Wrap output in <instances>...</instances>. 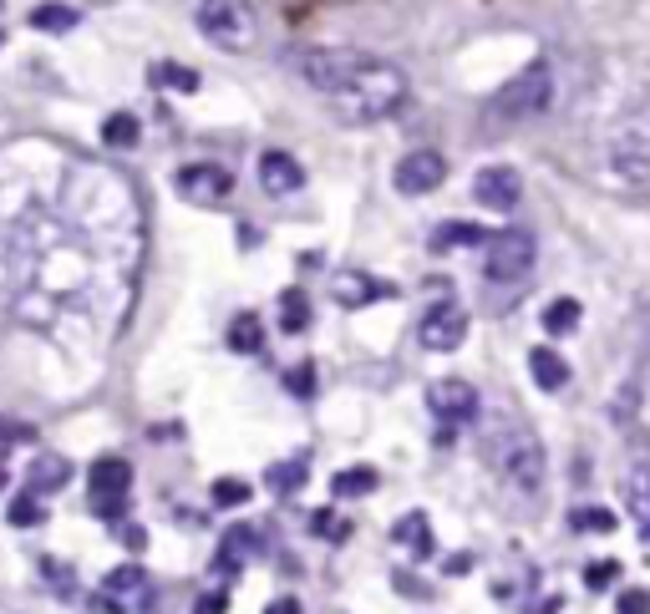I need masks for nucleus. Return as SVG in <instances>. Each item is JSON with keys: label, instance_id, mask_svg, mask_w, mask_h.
Masks as SVG:
<instances>
[{"label": "nucleus", "instance_id": "obj_1", "mask_svg": "<svg viewBox=\"0 0 650 614\" xmlns=\"http://www.w3.org/2000/svg\"><path fill=\"white\" fill-rule=\"evenodd\" d=\"M326 102L341 112V122H356V128L382 122L407 102V72L392 66V62H382V56H361L356 52L351 72L335 81V92H326Z\"/></svg>", "mask_w": 650, "mask_h": 614}, {"label": "nucleus", "instance_id": "obj_2", "mask_svg": "<svg viewBox=\"0 0 650 614\" xmlns=\"http://www.w3.org/2000/svg\"><path fill=\"white\" fill-rule=\"evenodd\" d=\"M483 458H488V468L498 472L508 487H518V493H539V487H544V472H549L544 442H539L529 427H518V421H504V427H493L488 437H483Z\"/></svg>", "mask_w": 650, "mask_h": 614}, {"label": "nucleus", "instance_id": "obj_3", "mask_svg": "<svg viewBox=\"0 0 650 614\" xmlns=\"http://www.w3.org/2000/svg\"><path fill=\"white\" fill-rule=\"evenodd\" d=\"M554 107V72L544 62L524 66L508 87H498L488 102V118L493 122H529V118H544Z\"/></svg>", "mask_w": 650, "mask_h": 614}, {"label": "nucleus", "instance_id": "obj_4", "mask_svg": "<svg viewBox=\"0 0 650 614\" xmlns=\"http://www.w3.org/2000/svg\"><path fill=\"white\" fill-rule=\"evenodd\" d=\"M194 26H199L203 41H213L219 52H250L254 36H260V21H254L250 0H199Z\"/></svg>", "mask_w": 650, "mask_h": 614}, {"label": "nucleus", "instance_id": "obj_5", "mask_svg": "<svg viewBox=\"0 0 650 614\" xmlns=\"http://www.w3.org/2000/svg\"><path fill=\"white\" fill-rule=\"evenodd\" d=\"M488 254H483V275L493 279V285H518V279L533 270V260H539V244H533V234H524V229H504V234H488Z\"/></svg>", "mask_w": 650, "mask_h": 614}, {"label": "nucleus", "instance_id": "obj_6", "mask_svg": "<svg viewBox=\"0 0 650 614\" xmlns=\"http://www.w3.org/2000/svg\"><path fill=\"white\" fill-rule=\"evenodd\" d=\"M153 600H158V589H153L147 569H137V563L112 569V574L102 579V589H97V610L102 614H147Z\"/></svg>", "mask_w": 650, "mask_h": 614}, {"label": "nucleus", "instance_id": "obj_7", "mask_svg": "<svg viewBox=\"0 0 650 614\" xmlns=\"http://www.w3.org/2000/svg\"><path fill=\"white\" fill-rule=\"evenodd\" d=\"M128 483H133V468L122 458H97L87 468V503H92L97 518L118 523L128 513Z\"/></svg>", "mask_w": 650, "mask_h": 614}, {"label": "nucleus", "instance_id": "obj_8", "mask_svg": "<svg viewBox=\"0 0 650 614\" xmlns=\"http://www.w3.org/2000/svg\"><path fill=\"white\" fill-rule=\"evenodd\" d=\"M173 188H178V198H188V204L213 209V204H224V198L234 194V173L219 168V163H188V168H178Z\"/></svg>", "mask_w": 650, "mask_h": 614}, {"label": "nucleus", "instance_id": "obj_9", "mask_svg": "<svg viewBox=\"0 0 650 614\" xmlns=\"http://www.w3.org/2000/svg\"><path fill=\"white\" fill-rule=\"evenodd\" d=\"M610 173L630 188H650V132L625 128L610 143Z\"/></svg>", "mask_w": 650, "mask_h": 614}, {"label": "nucleus", "instance_id": "obj_10", "mask_svg": "<svg viewBox=\"0 0 650 614\" xmlns=\"http://www.w3.org/2000/svg\"><path fill=\"white\" fill-rule=\"evenodd\" d=\"M427 406H432V417L448 421V427H463V421L478 417V392H473V381L463 376H442L427 386Z\"/></svg>", "mask_w": 650, "mask_h": 614}, {"label": "nucleus", "instance_id": "obj_11", "mask_svg": "<svg viewBox=\"0 0 650 614\" xmlns=\"http://www.w3.org/2000/svg\"><path fill=\"white\" fill-rule=\"evenodd\" d=\"M442 178H448V157L432 153V147L407 153L397 163V173H392L397 194H407V198H422V194H432V188H442Z\"/></svg>", "mask_w": 650, "mask_h": 614}, {"label": "nucleus", "instance_id": "obj_12", "mask_svg": "<svg viewBox=\"0 0 650 614\" xmlns=\"http://www.w3.org/2000/svg\"><path fill=\"white\" fill-rule=\"evenodd\" d=\"M417 336H422L427 351H458L467 340V310L458 300H442L432 305V310L422 315V326H417Z\"/></svg>", "mask_w": 650, "mask_h": 614}, {"label": "nucleus", "instance_id": "obj_13", "mask_svg": "<svg viewBox=\"0 0 650 614\" xmlns=\"http://www.w3.org/2000/svg\"><path fill=\"white\" fill-rule=\"evenodd\" d=\"M473 198L493 213H508V209H518V198H524V178H518V168H508V163H493V168H483L478 178H473Z\"/></svg>", "mask_w": 650, "mask_h": 614}, {"label": "nucleus", "instance_id": "obj_14", "mask_svg": "<svg viewBox=\"0 0 650 614\" xmlns=\"http://www.w3.org/2000/svg\"><path fill=\"white\" fill-rule=\"evenodd\" d=\"M392 295H397V289L386 285V279L361 275V270H341V275H331V300L345 305V310H366V305L392 300Z\"/></svg>", "mask_w": 650, "mask_h": 614}, {"label": "nucleus", "instance_id": "obj_15", "mask_svg": "<svg viewBox=\"0 0 650 614\" xmlns=\"http://www.w3.org/2000/svg\"><path fill=\"white\" fill-rule=\"evenodd\" d=\"M260 188H265L269 198H290V194H300V188H306V168H300L290 153L269 147V153L260 157Z\"/></svg>", "mask_w": 650, "mask_h": 614}, {"label": "nucleus", "instance_id": "obj_16", "mask_svg": "<svg viewBox=\"0 0 650 614\" xmlns=\"http://www.w3.org/2000/svg\"><path fill=\"white\" fill-rule=\"evenodd\" d=\"M529 376L539 392H564L570 386V361L559 351H549V346H533L529 351Z\"/></svg>", "mask_w": 650, "mask_h": 614}, {"label": "nucleus", "instance_id": "obj_17", "mask_svg": "<svg viewBox=\"0 0 650 614\" xmlns=\"http://www.w3.org/2000/svg\"><path fill=\"white\" fill-rule=\"evenodd\" d=\"M392 538H397L411 559H432V549H438V544H432V523H427V513H407V518H397Z\"/></svg>", "mask_w": 650, "mask_h": 614}, {"label": "nucleus", "instance_id": "obj_18", "mask_svg": "<svg viewBox=\"0 0 650 614\" xmlns=\"http://www.w3.org/2000/svg\"><path fill=\"white\" fill-rule=\"evenodd\" d=\"M71 483V462L62 458V452H41L36 462H31V493H62V487Z\"/></svg>", "mask_w": 650, "mask_h": 614}, {"label": "nucleus", "instance_id": "obj_19", "mask_svg": "<svg viewBox=\"0 0 650 614\" xmlns=\"http://www.w3.org/2000/svg\"><path fill=\"white\" fill-rule=\"evenodd\" d=\"M147 87H158V92H199L203 81H199V72L184 62H153L147 66Z\"/></svg>", "mask_w": 650, "mask_h": 614}, {"label": "nucleus", "instance_id": "obj_20", "mask_svg": "<svg viewBox=\"0 0 650 614\" xmlns=\"http://www.w3.org/2000/svg\"><path fill=\"white\" fill-rule=\"evenodd\" d=\"M77 21H81V11L77 6H67V0H41L36 11H31V26L46 31V36H67Z\"/></svg>", "mask_w": 650, "mask_h": 614}, {"label": "nucleus", "instance_id": "obj_21", "mask_svg": "<svg viewBox=\"0 0 650 614\" xmlns=\"http://www.w3.org/2000/svg\"><path fill=\"white\" fill-rule=\"evenodd\" d=\"M250 553H254V534L234 528V534H229L224 544H219V553H213V569H219L224 579H234V574L244 569V559H250Z\"/></svg>", "mask_w": 650, "mask_h": 614}, {"label": "nucleus", "instance_id": "obj_22", "mask_svg": "<svg viewBox=\"0 0 650 614\" xmlns=\"http://www.w3.org/2000/svg\"><path fill=\"white\" fill-rule=\"evenodd\" d=\"M463 244H488V229H478V223H438L432 229V254H448V249Z\"/></svg>", "mask_w": 650, "mask_h": 614}, {"label": "nucleus", "instance_id": "obj_23", "mask_svg": "<svg viewBox=\"0 0 650 614\" xmlns=\"http://www.w3.org/2000/svg\"><path fill=\"white\" fill-rule=\"evenodd\" d=\"M625 503H630V518L640 523V534L650 538V468H636L625 478Z\"/></svg>", "mask_w": 650, "mask_h": 614}, {"label": "nucleus", "instance_id": "obj_24", "mask_svg": "<svg viewBox=\"0 0 650 614\" xmlns=\"http://www.w3.org/2000/svg\"><path fill=\"white\" fill-rule=\"evenodd\" d=\"M229 346L240 355H260L265 351V326H260V315H234V326H229Z\"/></svg>", "mask_w": 650, "mask_h": 614}, {"label": "nucleus", "instance_id": "obj_25", "mask_svg": "<svg viewBox=\"0 0 650 614\" xmlns=\"http://www.w3.org/2000/svg\"><path fill=\"white\" fill-rule=\"evenodd\" d=\"M306 472H310V458L300 452V458H290V462H275L265 483L275 487L279 497H290V493H300V487H306Z\"/></svg>", "mask_w": 650, "mask_h": 614}, {"label": "nucleus", "instance_id": "obj_26", "mask_svg": "<svg viewBox=\"0 0 650 614\" xmlns=\"http://www.w3.org/2000/svg\"><path fill=\"white\" fill-rule=\"evenodd\" d=\"M279 326H285V336L310 330V295L306 289H285V295H279Z\"/></svg>", "mask_w": 650, "mask_h": 614}, {"label": "nucleus", "instance_id": "obj_27", "mask_svg": "<svg viewBox=\"0 0 650 614\" xmlns=\"http://www.w3.org/2000/svg\"><path fill=\"white\" fill-rule=\"evenodd\" d=\"M137 138H143V132H137L133 112H112V118L102 122V143L107 147H137Z\"/></svg>", "mask_w": 650, "mask_h": 614}, {"label": "nucleus", "instance_id": "obj_28", "mask_svg": "<svg viewBox=\"0 0 650 614\" xmlns=\"http://www.w3.org/2000/svg\"><path fill=\"white\" fill-rule=\"evenodd\" d=\"M580 300H554L544 305V330L549 336H574V326H580Z\"/></svg>", "mask_w": 650, "mask_h": 614}, {"label": "nucleus", "instance_id": "obj_29", "mask_svg": "<svg viewBox=\"0 0 650 614\" xmlns=\"http://www.w3.org/2000/svg\"><path fill=\"white\" fill-rule=\"evenodd\" d=\"M335 493H341V497H366V493H376V468H345L341 478H335Z\"/></svg>", "mask_w": 650, "mask_h": 614}, {"label": "nucleus", "instance_id": "obj_30", "mask_svg": "<svg viewBox=\"0 0 650 614\" xmlns=\"http://www.w3.org/2000/svg\"><path fill=\"white\" fill-rule=\"evenodd\" d=\"M570 523H574V528H580V534H615V528H620L610 508H580Z\"/></svg>", "mask_w": 650, "mask_h": 614}, {"label": "nucleus", "instance_id": "obj_31", "mask_svg": "<svg viewBox=\"0 0 650 614\" xmlns=\"http://www.w3.org/2000/svg\"><path fill=\"white\" fill-rule=\"evenodd\" d=\"M310 534H316V538H331V544H341V538H351V523L335 518V513H326V508H316V513H310Z\"/></svg>", "mask_w": 650, "mask_h": 614}, {"label": "nucleus", "instance_id": "obj_32", "mask_svg": "<svg viewBox=\"0 0 650 614\" xmlns=\"http://www.w3.org/2000/svg\"><path fill=\"white\" fill-rule=\"evenodd\" d=\"M213 503H219V508H244V503H250V483L219 478V483H213Z\"/></svg>", "mask_w": 650, "mask_h": 614}, {"label": "nucleus", "instance_id": "obj_33", "mask_svg": "<svg viewBox=\"0 0 650 614\" xmlns=\"http://www.w3.org/2000/svg\"><path fill=\"white\" fill-rule=\"evenodd\" d=\"M11 523H15V528H36V523H46V508H41V497H36V493L15 497V503H11Z\"/></svg>", "mask_w": 650, "mask_h": 614}, {"label": "nucleus", "instance_id": "obj_34", "mask_svg": "<svg viewBox=\"0 0 650 614\" xmlns=\"http://www.w3.org/2000/svg\"><path fill=\"white\" fill-rule=\"evenodd\" d=\"M615 579H620V563H615V559H595L590 569H584V584H590V589H610Z\"/></svg>", "mask_w": 650, "mask_h": 614}, {"label": "nucleus", "instance_id": "obj_35", "mask_svg": "<svg viewBox=\"0 0 650 614\" xmlns=\"http://www.w3.org/2000/svg\"><path fill=\"white\" fill-rule=\"evenodd\" d=\"M285 386H290L295 396H310V392H316V366H310V361H300V366L285 376Z\"/></svg>", "mask_w": 650, "mask_h": 614}, {"label": "nucleus", "instance_id": "obj_36", "mask_svg": "<svg viewBox=\"0 0 650 614\" xmlns=\"http://www.w3.org/2000/svg\"><path fill=\"white\" fill-rule=\"evenodd\" d=\"M41 574L52 579V589H56V594H71V574L62 569V559H41Z\"/></svg>", "mask_w": 650, "mask_h": 614}, {"label": "nucleus", "instance_id": "obj_37", "mask_svg": "<svg viewBox=\"0 0 650 614\" xmlns=\"http://www.w3.org/2000/svg\"><path fill=\"white\" fill-rule=\"evenodd\" d=\"M615 610H620V614H650V594H646V589H625Z\"/></svg>", "mask_w": 650, "mask_h": 614}, {"label": "nucleus", "instance_id": "obj_38", "mask_svg": "<svg viewBox=\"0 0 650 614\" xmlns=\"http://www.w3.org/2000/svg\"><path fill=\"white\" fill-rule=\"evenodd\" d=\"M229 610V594L224 589H213V594H199V604H194V614H224Z\"/></svg>", "mask_w": 650, "mask_h": 614}, {"label": "nucleus", "instance_id": "obj_39", "mask_svg": "<svg viewBox=\"0 0 650 614\" xmlns=\"http://www.w3.org/2000/svg\"><path fill=\"white\" fill-rule=\"evenodd\" d=\"M0 437H11V442H36V431L21 427V421H11V417H0Z\"/></svg>", "mask_w": 650, "mask_h": 614}, {"label": "nucleus", "instance_id": "obj_40", "mask_svg": "<svg viewBox=\"0 0 650 614\" xmlns=\"http://www.w3.org/2000/svg\"><path fill=\"white\" fill-rule=\"evenodd\" d=\"M112 534H118L122 544H128V549H143V544H147L143 528H133V523H122V518H118V528H112Z\"/></svg>", "mask_w": 650, "mask_h": 614}, {"label": "nucleus", "instance_id": "obj_41", "mask_svg": "<svg viewBox=\"0 0 650 614\" xmlns=\"http://www.w3.org/2000/svg\"><path fill=\"white\" fill-rule=\"evenodd\" d=\"M392 584H397L401 594H417V600H427V584H417V579H411V574H397V579H392Z\"/></svg>", "mask_w": 650, "mask_h": 614}, {"label": "nucleus", "instance_id": "obj_42", "mask_svg": "<svg viewBox=\"0 0 650 614\" xmlns=\"http://www.w3.org/2000/svg\"><path fill=\"white\" fill-rule=\"evenodd\" d=\"M473 569V553H452L448 559V574H467Z\"/></svg>", "mask_w": 650, "mask_h": 614}, {"label": "nucleus", "instance_id": "obj_43", "mask_svg": "<svg viewBox=\"0 0 650 614\" xmlns=\"http://www.w3.org/2000/svg\"><path fill=\"white\" fill-rule=\"evenodd\" d=\"M265 614H300V604H295V600H275V604H265Z\"/></svg>", "mask_w": 650, "mask_h": 614}, {"label": "nucleus", "instance_id": "obj_44", "mask_svg": "<svg viewBox=\"0 0 650 614\" xmlns=\"http://www.w3.org/2000/svg\"><path fill=\"white\" fill-rule=\"evenodd\" d=\"M539 614H559V600H549V604H544V610H539Z\"/></svg>", "mask_w": 650, "mask_h": 614}, {"label": "nucleus", "instance_id": "obj_45", "mask_svg": "<svg viewBox=\"0 0 650 614\" xmlns=\"http://www.w3.org/2000/svg\"><path fill=\"white\" fill-rule=\"evenodd\" d=\"M0 487H5V468H0Z\"/></svg>", "mask_w": 650, "mask_h": 614}, {"label": "nucleus", "instance_id": "obj_46", "mask_svg": "<svg viewBox=\"0 0 650 614\" xmlns=\"http://www.w3.org/2000/svg\"><path fill=\"white\" fill-rule=\"evenodd\" d=\"M0 46H5V31H0Z\"/></svg>", "mask_w": 650, "mask_h": 614}, {"label": "nucleus", "instance_id": "obj_47", "mask_svg": "<svg viewBox=\"0 0 650 614\" xmlns=\"http://www.w3.org/2000/svg\"><path fill=\"white\" fill-rule=\"evenodd\" d=\"M92 6H107V0H92Z\"/></svg>", "mask_w": 650, "mask_h": 614}, {"label": "nucleus", "instance_id": "obj_48", "mask_svg": "<svg viewBox=\"0 0 650 614\" xmlns=\"http://www.w3.org/2000/svg\"><path fill=\"white\" fill-rule=\"evenodd\" d=\"M0 11H5V0H0Z\"/></svg>", "mask_w": 650, "mask_h": 614}]
</instances>
